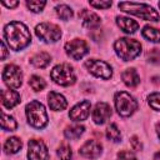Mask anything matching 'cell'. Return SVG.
Wrapping results in <instances>:
<instances>
[{
	"label": "cell",
	"instance_id": "cell-39",
	"mask_svg": "<svg viewBox=\"0 0 160 160\" xmlns=\"http://www.w3.org/2000/svg\"><path fill=\"white\" fill-rule=\"evenodd\" d=\"M159 8H160V2H159Z\"/></svg>",
	"mask_w": 160,
	"mask_h": 160
},
{
	"label": "cell",
	"instance_id": "cell-31",
	"mask_svg": "<svg viewBox=\"0 0 160 160\" xmlns=\"http://www.w3.org/2000/svg\"><path fill=\"white\" fill-rule=\"evenodd\" d=\"M118 160H136V156L129 150H122L118 154Z\"/></svg>",
	"mask_w": 160,
	"mask_h": 160
},
{
	"label": "cell",
	"instance_id": "cell-35",
	"mask_svg": "<svg viewBox=\"0 0 160 160\" xmlns=\"http://www.w3.org/2000/svg\"><path fill=\"white\" fill-rule=\"evenodd\" d=\"M8 58V48L5 45V41H1V60H5Z\"/></svg>",
	"mask_w": 160,
	"mask_h": 160
},
{
	"label": "cell",
	"instance_id": "cell-5",
	"mask_svg": "<svg viewBox=\"0 0 160 160\" xmlns=\"http://www.w3.org/2000/svg\"><path fill=\"white\" fill-rule=\"evenodd\" d=\"M114 104L118 114L124 118L132 115L138 109L136 100L126 91H118L114 96Z\"/></svg>",
	"mask_w": 160,
	"mask_h": 160
},
{
	"label": "cell",
	"instance_id": "cell-36",
	"mask_svg": "<svg viewBox=\"0 0 160 160\" xmlns=\"http://www.w3.org/2000/svg\"><path fill=\"white\" fill-rule=\"evenodd\" d=\"M1 4H2L4 6H6V8H10V9H11V8L18 6L19 2H18V1H10V2H9V1H1Z\"/></svg>",
	"mask_w": 160,
	"mask_h": 160
},
{
	"label": "cell",
	"instance_id": "cell-4",
	"mask_svg": "<svg viewBox=\"0 0 160 160\" xmlns=\"http://www.w3.org/2000/svg\"><path fill=\"white\" fill-rule=\"evenodd\" d=\"M25 114L30 126L35 129H42L48 125V121H49L48 114H46L45 106L40 101L38 100L30 101L25 108Z\"/></svg>",
	"mask_w": 160,
	"mask_h": 160
},
{
	"label": "cell",
	"instance_id": "cell-17",
	"mask_svg": "<svg viewBox=\"0 0 160 160\" xmlns=\"http://www.w3.org/2000/svg\"><path fill=\"white\" fill-rule=\"evenodd\" d=\"M1 102L6 109H11L20 102V94L15 90H2L1 91Z\"/></svg>",
	"mask_w": 160,
	"mask_h": 160
},
{
	"label": "cell",
	"instance_id": "cell-28",
	"mask_svg": "<svg viewBox=\"0 0 160 160\" xmlns=\"http://www.w3.org/2000/svg\"><path fill=\"white\" fill-rule=\"evenodd\" d=\"M58 156L60 160H71V156H72L71 148L68 144H61L58 148Z\"/></svg>",
	"mask_w": 160,
	"mask_h": 160
},
{
	"label": "cell",
	"instance_id": "cell-21",
	"mask_svg": "<svg viewBox=\"0 0 160 160\" xmlns=\"http://www.w3.org/2000/svg\"><path fill=\"white\" fill-rule=\"evenodd\" d=\"M21 146H22V142L19 138L16 136H11L9 138L5 144H4V151L6 154H16L21 150Z\"/></svg>",
	"mask_w": 160,
	"mask_h": 160
},
{
	"label": "cell",
	"instance_id": "cell-29",
	"mask_svg": "<svg viewBox=\"0 0 160 160\" xmlns=\"http://www.w3.org/2000/svg\"><path fill=\"white\" fill-rule=\"evenodd\" d=\"M45 5H46V1H44V0H41V1H39V0H30V1H26L28 9H29L30 11H32V12H40V11H42V9H44Z\"/></svg>",
	"mask_w": 160,
	"mask_h": 160
},
{
	"label": "cell",
	"instance_id": "cell-30",
	"mask_svg": "<svg viewBox=\"0 0 160 160\" xmlns=\"http://www.w3.org/2000/svg\"><path fill=\"white\" fill-rule=\"evenodd\" d=\"M148 102L151 109L160 110V92H152L148 96Z\"/></svg>",
	"mask_w": 160,
	"mask_h": 160
},
{
	"label": "cell",
	"instance_id": "cell-10",
	"mask_svg": "<svg viewBox=\"0 0 160 160\" xmlns=\"http://www.w3.org/2000/svg\"><path fill=\"white\" fill-rule=\"evenodd\" d=\"M65 51L72 60H80L89 52V46L82 39H72L65 44Z\"/></svg>",
	"mask_w": 160,
	"mask_h": 160
},
{
	"label": "cell",
	"instance_id": "cell-8",
	"mask_svg": "<svg viewBox=\"0 0 160 160\" xmlns=\"http://www.w3.org/2000/svg\"><path fill=\"white\" fill-rule=\"evenodd\" d=\"M2 80L10 89H18L22 84V72L19 66L9 64L2 70Z\"/></svg>",
	"mask_w": 160,
	"mask_h": 160
},
{
	"label": "cell",
	"instance_id": "cell-18",
	"mask_svg": "<svg viewBox=\"0 0 160 160\" xmlns=\"http://www.w3.org/2000/svg\"><path fill=\"white\" fill-rule=\"evenodd\" d=\"M116 25L126 34H134L139 29V24L126 16H118L116 18Z\"/></svg>",
	"mask_w": 160,
	"mask_h": 160
},
{
	"label": "cell",
	"instance_id": "cell-24",
	"mask_svg": "<svg viewBox=\"0 0 160 160\" xmlns=\"http://www.w3.org/2000/svg\"><path fill=\"white\" fill-rule=\"evenodd\" d=\"M1 128L5 131H14V130H16V128H18L16 120L12 116H10V115H8V114H5L2 111L1 112Z\"/></svg>",
	"mask_w": 160,
	"mask_h": 160
},
{
	"label": "cell",
	"instance_id": "cell-2",
	"mask_svg": "<svg viewBox=\"0 0 160 160\" xmlns=\"http://www.w3.org/2000/svg\"><path fill=\"white\" fill-rule=\"evenodd\" d=\"M119 9L128 14L139 16L148 21H159L160 16L159 12L148 4L141 2H132V1H121L119 2Z\"/></svg>",
	"mask_w": 160,
	"mask_h": 160
},
{
	"label": "cell",
	"instance_id": "cell-34",
	"mask_svg": "<svg viewBox=\"0 0 160 160\" xmlns=\"http://www.w3.org/2000/svg\"><path fill=\"white\" fill-rule=\"evenodd\" d=\"M130 144H131V146H132L134 150H141L142 149V145H141L140 140L138 139V136H132L130 139Z\"/></svg>",
	"mask_w": 160,
	"mask_h": 160
},
{
	"label": "cell",
	"instance_id": "cell-27",
	"mask_svg": "<svg viewBox=\"0 0 160 160\" xmlns=\"http://www.w3.org/2000/svg\"><path fill=\"white\" fill-rule=\"evenodd\" d=\"M29 85L34 91H41V90L45 89L46 82H45V80L42 78H40L38 75H32L30 78V80H29Z\"/></svg>",
	"mask_w": 160,
	"mask_h": 160
},
{
	"label": "cell",
	"instance_id": "cell-15",
	"mask_svg": "<svg viewBox=\"0 0 160 160\" xmlns=\"http://www.w3.org/2000/svg\"><path fill=\"white\" fill-rule=\"evenodd\" d=\"M79 16L81 19L82 25L85 28H88V29H95L101 22V19H100V16L96 12L90 11V10H86V9H82L81 12L79 14Z\"/></svg>",
	"mask_w": 160,
	"mask_h": 160
},
{
	"label": "cell",
	"instance_id": "cell-20",
	"mask_svg": "<svg viewBox=\"0 0 160 160\" xmlns=\"http://www.w3.org/2000/svg\"><path fill=\"white\" fill-rule=\"evenodd\" d=\"M50 61H51V56H50L48 52H44V51L35 54V55L30 59L31 65H34V66L38 68V69H44V68H46V66L50 64Z\"/></svg>",
	"mask_w": 160,
	"mask_h": 160
},
{
	"label": "cell",
	"instance_id": "cell-14",
	"mask_svg": "<svg viewBox=\"0 0 160 160\" xmlns=\"http://www.w3.org/2000/svg\"><path fill=\"white\" fill-rule=\"evenodd\" d=\"M110 116H111V108L109 104L100 101L95 105V108L92 110V120L95 124H98V125L105 124L110 119Z\"/></svg>",
	"mask_w": 160,
	"mask_h": 160
},
{
	"label": "cell",
	"instance_id": "cell-38",
	"mask_svg": "<svg viewBox=\"0 0 160 160\" xmlns=\"http://www.w3.org/2000/svg\"><path fill=\"white\" fill-rule=\"evenodd\" d=\"M154 160H160V151H158V152L155 154V156H154Z\"/></svg>",
	"mask_w": 160,
	"mask_h": 160
},
{
	"label": "cell",
	"instance_id": "cell-13",
	"mask_svg": "<svg viewBox=\"0 0 160 160\" xmlns=\"http://www.w3.org/2000/svg\"><path fill=\"white\" fill-rule=\"evenodd\" d=\"M102 152V145L96 140H88L80 148L79 154L86 159H96Z\"/></svg>",
	"mask_w": 160,
	"mask_h": 160
},
{
	"label": "cell",
	"instance_id": "cell-9",
	"mask_svg": "<svg viewBox=\"0 0 160 160\" xmlns=\"http://www.w3.org/2000/svg\"><path fill=\"white\" fill-rule=\"evenodd\" d=\"M86 69L89 70V72H91L94 76L96 78H101L104 80H108L111 78L112 75V69L111 66L102 61V60H98V59H89L85 62Z\"/></svg>",
	"mask_w": 160,
	"mask_h": 160
},
{
	"label": "cell",
	"instance_id": "cell-25",
	"mask_svg": "<svg viewBox=\"0 0 160 160\" xmlns=\"http://www.w3.org/2000/svg\"><path fill=\"white\" fill-rule=\"evenodd\" d=\"M106 138L112 141V142H119L121 140V132L119 130V128L115 125V124H110L108 128H106V132H105Z\"/></svg>",
	"mask_w": 160,
	"mask_h": 160
},
{
	"label": "cell",
	"instance_id": "cell-12",
	"mask_svg": "<svg viewBox=\"0 0 160 160\" xmlns=\"http://www.w3.org/2000/svg\"><path fill=\"white\" fill-rule=\"evenodd\" d=\"M90 108L91 104L89 100H82L80 102H78L76 105H74L69 112V116L72 121H84L88 119L89 114H90Z\"/></svg>",
	"mask_w": 160,
	"mask_h": 160
},
{
	"label": "cell",
	"instance_id": "cell-16",
	"mask_svg": "<svg viewBox=\"0 0 160 160\" xmlns=\"http://www.w3.org/2000/svg\"><path fill=\"white\" fill-rule=\"evenodd\" d=\"M48 102L51 110L54 111H61L64 109H66L68 106V101L65 99L64 95L56 92V91H50L48 95Z\"/></svg>",
	"mask_w": 160,
	"mask_h": 160
},
{
	"label": "cell",
	"instance_id": "cell-22",
	"mask_svg": "<svg viewBox=\"0 0 160 160\" xmlns=\"http://www.w3.org/2000/svg\"><path fill=\"white\" fill-rule=\"evenodd\" d=\"M85 131V128L82 125H70L64 130V135L69 140H75L79 139Z\"/></svg>",
	"mask_w": 160,
	"mask_h": 160
},
{
	"label": "cell",
	"instance_id": "cell-19",
	"mask_svg": "<svg viewBox=\"0 0 160 160\" xmlns=\"http://www.w3.org/2000/svg\"><path fill=\"white\" fill-rule=\"evenodd\" d=\"M121 79L124 81V84L129 88H135L136 85H139L140 82V76L138 74V71L135 69H126L122 71L121 74Z\"/></svg>",
	"mask_w": 160,
	"mask_h": 160
},
{
	"label": "cell",
	"instance_id": "cell-11",
	"mask_svg": "<svg viewBox=\"0 0 160 160\" xmlns=\"http://www.w3.org/2000/svg\"><path fill=\"white\" fill-rule=\"evenodd\" d=\"M28 160H49V151L41 140L31 139L28 144Z\"/></svg>",
	"mask_w": 160,
	"mask_h": 160
},
{
	"label": "cell",
	"instance_id": "cell-26",
	"mask_svg": "<svg viewBox=\"0 0 160 160\" xmlns=\"http://www.w3.org/2000/svg\"><path fill=\"white\" fill-rule=\"evenodd\" d=\"M55 11H56V15H58L60 19L65 20V21H66V20H70V19L72 18V15H74L71 8L68 6V5H65V4L58 5V6L55 8Z\"/></svg>",
	"mask_w": 160,
	"mask_h": 160
},
{
	"label": "cell",
	"instance_id": "cell-23",
	"mask_svg": "<svg viewBox=\"0 0 160 160\" xmlns=\"http://www.w3.org/2000/svg\"><path fill=\"white\" fill-rule=\"evenodd\" d=\"M141 34L146 40H149L151 42H160V30L159 29L146 25V26H144Z\"/></svg>",
	"mask_w": 160,
	"mask_h": 160
},
{
	"label": "cell",
	"instance_id": "cell-1",
	"mask_svg": "<svg viewBox=\"0 0 160 160\" xmlns=\"http://www.w3.org/2000/svg\"><path fill=\"white\" fill-rule=\"evenodd\" d=\"M4 39L10 49L19 51L30 44L31 35L25 24L20 21H11L4 28Z\"/></svg>",
	"mask_w": 160,
	"mask_h": 160
},
{
	"label": "cell",
	"instance_id": "cell-37",
	"mask_svg": "<svg viewBox=\"0 0 160 160\" xmlns=\"http://www.w3.org/2000/svg\"><path fill=\"white\" fill-rule=\"evenodd\" d=\"M156 134H158V136H159V139H160V122L156 124Z\"/></svg>",
	"mask_w": 160,
	"mask_h": 160
},
{
	"label": "cell",
	"instance_id": "cell-6",
	"mask_svg": "<svg viewBox=\"0 0 160 160\" xmlns=\"http://www.w3.org/2000/svg\"><path fill=\"white\" fill-rule=\"evenodd\" d=\"M50 76L55 84L61 86H70L76 81V75L74 72V69L65 62L55 65L50 72Z\"/></svg>",
	"mask_w": 160,
	"mask_h": 160
},
{
	"label": "cell",
	"instance_id": "cell-3",
	"mask_svg": "<svg viewBox=\"0 0 160 160\" xmlns=\"http://www.w3.org/2000/svg\"><path fill=\"white\" fill-rule=\"evenodd\" d=\"M114 50L116 55L124 60L130 61L138 58L141 52V44L138 40L129 38H120L114 42Z\"/></svg>",
	"mask_w": 160,
	"mask_h": 160
},
{
	"label": "cell",
	"instance_id": "cell-33",
	"mask_svg": "<svg viewBox=\"0 0 160 160\" xmlns=\"http://www.w3.org/2000/svg\"><path fill=\"white\" fill-rule=\"evenodd\" d=\"M148 58H149V61H151V62H159V60H160V51H159V49H152L149 52Z\"/></svg>",
	"mask_w": 160,
	"mask_h": 160
},
{
	"label": "cell",
	"instance_id": "cell-7",
	"mask_svg": "<svg viewBox=\"0 0 160 160\" xmlns=\"http://www.w3.org/2000/svg\"><path fill=\"white\" fill-rule=\"evenodd\" d=\"M35 34L40 40L48 44L56 42L61 38L60 28L52 22H40L35 28Z\"/></svg>",
	"mask_w": 160,
	"mask_h": 160
},
{
	"label": "cell",
	"instance_id": "cell-32",
	"mask_svg": "<svg viewBox=\"0 0 160 160\" xmlns=\"http://www.w3.org/2000/svg\"><path fill=\"white\" fill-rule=\"evenodd\" d=\"M90 6L96 8V9H108L111 6V1H89Z\"/></svg>",
	"mask_w": 160,
	"mask_h": 160
}]
</instances>
